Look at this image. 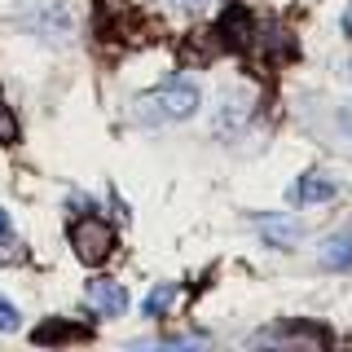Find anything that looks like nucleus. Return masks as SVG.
Returning <instances> with one entry per match:
<instances>
[{
  "mask_svg": "<svg viewBox=\"0 0 352 352\" xmlns=\"http://www.w3.org/2000/svg\"><path fill=\"white\" fill-rule=\"evenodd\" d=\"M198 88L185 84V80H172V84H159L150 88V93L137 97V119H146V124H176V119H190L198 110Z\"/></svg>",
  "mask_w": 352,
  "mask_h": 352,
  "instance_id": "nucleus-1",
  "label": "nucleus"
},
{
  "mask_svg": "<svg viewBox=\"0 0 352 352\" xmlns=\"http://www.w3.org/2000/svg\"><path fill=\"white\" fill-rule=\"evenodd\" d=\"M71 247L84 264H102L110 251H115V229H110L102 216H84V220L71 225Z\"/></svg>",
  "mask_w": 352,
  "mask_h": 352,
  "instance_id": "nucleus-2",
  "label": "nucleus"
},
{
  "mask_svg": "<svg viewBox=\"0 0 352 352\" xmlns=\"http://www.w3.org/2000/svg\"><path fill=\"white\" fill-rule=\"evenodd\" d=\"M256 229H260L264 247H278V251H291L295 242L304 238L300 220H291V216H273V212H260V216H256Z\"/></svg>",
  "mask_w": 352,
  "mask_h": 352,
  "instance_id": "nucleus-3",
  "label": "nucleus"
},
{
  "mask_svg": "<svg viewBox=\"0 0 352 352\" xmlns=\"http://www.w3.org/2000/svg\"><path fill=\"white\" fill-rule=\"evenodd\" d=\"M88 304L106 317H119V313H128V291L110 278H97V282H88Z\"/></svg>",
  "mask_w": 352,
  "mask_h": 352,
  "instance_id": "nucleus-4",
  "label": "nucleus"
},
{
  "mask_svg": "<svg viewBox=\"0 0 352 352\" xmlns=\"http://www.w3.org/2000/svg\"><path fill=\"white\" fill-rule=\"evenodd\" d=\"M291 198H295L300 207H313V203H330V198H335V181H326V176H317V172H308V176H300V181H295Z\"/></svg>",
  "mask_w": 352,
  "mask_h": 352,
  "instance_id": "nucleus-5",
  "label": "nucleus"
},
{
  "mask_svg": "<svg viewBox=\"0 0 352 352\" xmlns=\"http://www.w3.org/2000/svg\"><path fill=\"white\" fill-rule=\"evenodd\" d=\"M93 330L88 326H66V322H44V326H36V344H66V339H88Z\"/></svg>",
  "mask_w": 352,
  "mask_h": 352,
  "instance_id": "nucleus-6",
  "label": "nucleus"
},
{
  "mask_svg": "<svg viewBox=\"0 0 352 352\" xmlns=\"http://www.w3.org/2000/svg\"><path fill=\"white\" fill-rule=\"evenodd\" d=\"M322 264L326 269H352V238L348 234H335L322 242Z\"/></svg>",
  "mask_w": 352,
  "mask_h": 352,
  "instance_id": "nucleus-7",
  "label": "nucleus"
},
{
  "mask_svg": "<svg viewBox=\"0 0 352 352\" xmlns=\"http://www.w3.org/2000/svg\"><path fill=\"white\" fill-rule=\"evenodd\" d=\"M176 300V282H159V286H154V291L146 295V304H141V313H146V317H163V313H168V304Z\"/></svg>",
  "mask_w": 352,
  "mask_h": 352,
  "instance_id": "nucleus-8",
  "label": "nucleus"
},
{
  "mask_svg": "<svg viewBox=\"0 0 352 352\" xmlns=\"http://www.w3.org/2000/svg\"><path fill=\"white\" fill-rule=\"evenodd\" d=\"M18 119H14V110H9V106H0V146H14V141H18Z\"/></svg>",
  "mask_w": 352,
  "mask_h": 352,
  "instance_id": "nucleus-9",
  "label": "nucleus"
},
{
  "mask_svg": "<svg viewBox=\"0 0 352 352\" xmlns=\"http://www.w3.org/2000/svg\"><path fill=\"white\" fill-rule=\"evenodd\" d=\"M0 330H5V335H9V330H18V308L9 304L5 295H0Z\"/></svg>",
  "mask_w": 352,
  "mask_h": 352,
  "instance_id": "nucleus-10",
  "label": "nucleus"
},
{
  "mask_svg": "<svg viewBox=\"0 0 352 352\" xmlns=\"http://www.w3.org/2000/svg\"><path fill=\"white\" fill-rule=\"evenodd\" d=\"M0 260H22V247H18L14 238H9V229L0 234Z\"/></svg>",
  "mask_w": 352,
  "mask_h": 352,
  "instance_id": "nucleus-11",
  "label": "nucleus"
},
{
  "mask_svg": "<svg viewBox=\"0 0 352 352\" xmlns=\"http://www.w3.org/2000/svg\"><path fill=\"white\" fill-rule=\"evenodd\" d=\"M339 80H348V84H352V58L339 62Z\"/></svg>",
  "mask_w": 352,
  "mask_h": 352,
  "instance_id": "nucleus-12",
  "label": "nucleus"
},
{
  "mask_svg": "<svg viewBox=\"0 0 352 352\" xmlns=\"http://www.w3.org/2000/svg\"><path fill=\"white\" fill-rule=\"evenodd\" d=\"M344 31L352 36V0H348V9H344Z\"/></svg>",
  "mask_w": 352,
  "mask_h": 352,
  "instance_id": "nucleus-13",
  "label": "nucleus"
},
{
  "mask_svg": "<svg viewBox=\"0 0 352 352\" xmlns=\"http://www.w3.org/2000/svg\"><path fill=\"white\" fill-rule=\"evenodd\" d=\"M5 229H9V216H5V212H0V234H5Z\"/></svg>",
  "mask_w": 352,
  "mask_h": 352,
  "instance_id": "nucleus-14",
  "label": "nucleus"
},
{
  "mask_svg": "<svg viewBox=\"0 0 352 352\" xmlns=\"http://www.w3.org/2000/svg\"><path fill=\"white\" fill-rule=\"evenodd\" d=\"M181 5H190V9H198V5H207V0H181Z\"/></svg>",
  "mask_w": 352,
  "mask_h": 352,
  "instance_id": "nucleus-15",
  "label": "nucleus"
}]
</instances>
